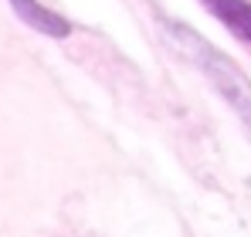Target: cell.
I'll list each match as a JSON object with an SVG mask.
<instances>
[{
  "mask_svg": "<svg viewBox=\"0 0 251 237\" xmlns=\"http://www.w3.org/2000/svg\"><path fill=\"white\" fill-rule=\"evenodd\" d=\"M163 31H167L170 44H173L190 65H197V68L204 71V78H210V85L221 92V98H224V102L241 116V122L251 129V81H248V75H245L224 51H217L207 38H201L194 27L163 17Z\"/></svg>",
  "mask_w": 251,
  "mask_h": 237,
  "instance_id": "6da1fadb",
  "label": "cell"
},
{
  "mask_svg": "<svg viewBox=\"0 0 251 237\" xmlns=\"http://www.w3.org/2000/svg\"><path fill=\"white\" fill-rule=\"evenodd\" d=\"M10 7H14V14H17L27 27L41 31L48 38H68V34H72V24H68L61 14L48 10L41 0H10Z\"/></svg>",
  "mask_w": 251,
  "mask_h": 237,
  "instance_id": "7a4b0ae2",
  "label": "cell"
},
{
  "mask_svg": "<svg viewBox=\"0 0 251 237\" xmlns=\"http://www.w3.org/2000/svg\"><path fill=\"white\" fill-rule=\"evenodd\" d=\"M210 14L251 47V3L248 0H201Z\"/></svg>",
  "mask_w": 251,
  "mask_h": 237,
  "instance_id": "3957f363",
  "label": "cell"
}]
</instances>
